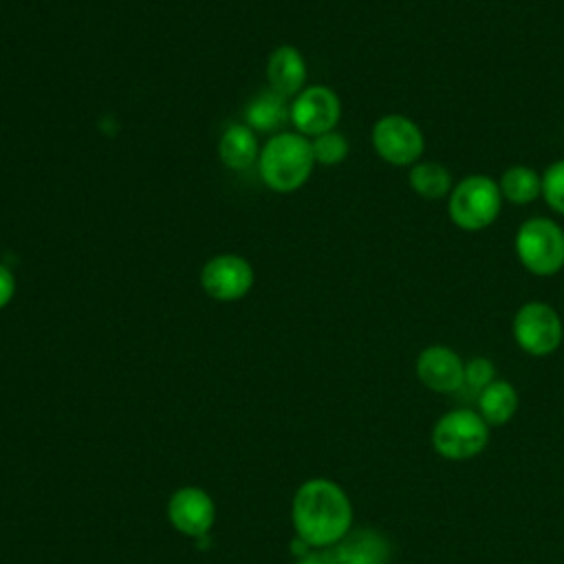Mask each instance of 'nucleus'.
Masks as SVG:
<instances>
[{"label": "nucleus", "instance_id": "1", "mask_svg": "<svg viewBox=\"0 0 564 564\" xmlns=\"http://www.w3.org/2000/svg\"><path fill=\"white\" fill-rule=\"evenodd\" d=\"M291 520L297 538L308 546H335L350 531L352 507L339 485L311 478L293 496Z\"/></svg>", "mask_w": 564, "mask_h": 564}, {"label": "nucleus", "instance_id": "2", "mask_svg": "<svg viewBox=\"0 0 564 564\" xmlns=\"http://www.w3.org/2000/svg\"><path fill=\"white\" fill-rule=\"evenodd\" d=\"M256 165L269 189L291 194L306 185L313 174L315 156L311 139L300 132H275L260 148Z\"/></svg>", "mask_w": 564, "mask_h": 564}, {"label": "nucleus", "instance_id": "3", "mask_svg": "<svg viewBox=\"0 0 564 564\" xmlns=\"http://www.w3.org/2000/svg\"><path fill=\"white\" fill-rule=\"evenodd\" d=\"M502 207V194L494 178L485 174H471L458 181L449 192L447 212L456 227L465 231H478L489 227Z\"/></svg>", "mask_w": 564, "mask_h": 564}, {"label": "nucleus", "instance_id": "4", "mask_svg": "<svg viewBox=\"0 0 564 564\" xmlns=\"http://www.w3.org/2000/svg\"><path fill=\"white\" fill-rule=\"evenodd\" d=\"M516 253L533 275H553L564 267V229L549 218L535 216L520 225Z\"/></svg>", "mask_w": 564, "mask_h": 564}, {"label": "nucleus", "instance_id": "5", "mask_svg": "<svg viewBox=\"0 0 564 564\" xmlns=\"http://www.w3.org/2000/svg\"><path fill=\"white\" fill-rule=\"evenodd\" d=\"M487 441L489 425L478 412L467 408L443 414L432 430V445L447 460L474 458L485 449Z\"/></svg>", "mask_w": 564, "mask_h": 564}, {"label": "nucleus", "instance_id": "6", "mask_svg": "<svg viewBox=\"0 0 564 564\" xmlns=\"http://www.w3.org/2000/svg\"><path fill=\"white\" fill-rule=\"evenodd\" d=\"M562 319L551 304L527 302L513 317V337L529 355H551L562 344Z\"/></svg>", "mask_w": 564, "mask_h": 564}, {"label": "nucleus", "instance_id": "7", "mask_svg": "<svg viewBox=\"0 0 564 564\" xmlns=\"http://www.w3.org/2000/svg\"><path fill=\"white\" fill-rule=\"evenodd\" d=\"M370 137L375 152L392 165L419 163L425 148L421 128L405 115H383L375 121Z\"/></svg>", "mask_w": 564, "mask_h": 564}, {"label": "nucleus", "instance_id": "8", "mask_svg": "<svg viewBox=\"0 0 564 564\" xmlns=\"http://www.w3.org/2000/svg\"><path fill=\"white\" fill-rule=\"evenodd\" d=\"M341 117V101L337 93L324 84L306 86L289 106V119L295 132L313 139L335 130Z\"/></svg>", "mask_w": 564, "mask_h": 564}, {"label": "nucleus", "instance_id": "9", "mask_svg": "<svg viewBox=\"0 0 564 564\" xmlns=\"http://www.w3.org/2000/svg\"><path fill=\"white\" fill-rule=\"evenodd\" d=\"M256 282L251 262L238 253H218L200 269L203 291L218 302L242 300Z\"/></svg>", "mask_w": 564, "mask_h": 564}, {"label": "nucleus", "instance_id": "10", "mask_svg": "<svg viewBox=\"0 0 564 564\" xmlns=\"http://www.w3.org/2000/svg\"><path fill=\"white\" fill-rule=\"evenodd\" d=\"M167 518L172 527L189 538H203L209 533L216 520V507L209 494L200 487H181L167 502Z\"/></svg>", "mask_w": 564, "mask_h": 564}, {"label": "nucleus", "instance_id": "11", "mask_svg": "<svg viewBox=\"0 0 564 564\" xmlns=\"http://www.w3.org/2000/svg\"><path fill=\"white\" fill-rule=\"evenodd\" d=\"M416 377L434 392H456L465 381V364L447 346H427L416 357Z\"/></svg>", "mask_w": 564, "mask_h": 564}, {"label": "nucleus", "instance_id": "12", "mask_svg": "<svg viewBox=\"0 0 564 564\" xmlns=\"http://www.w3.org/2000/svg\"><path fill=\"white\" fill-rule=\"evenodd\" d=\"M306 59L293 44H280L267 59L269 88L282 97H295L306 88Z\"/></svg>", "mask_w": 564, "mask_h": 564}, {"label": "nucleus", "instance_id": "13", "mask_svg": "<svg viewBox=\"0 0 564 564\" xmlns=\"http://www.w3.org/2000/svg\"><path fill=\"white\" fill-rule=\"evenodd\" d=\"M333 560L335 564H386L390 560V546L377 531H348L335 544Z\"/></svg>", "mask_w": 564, "mask_h": 564}, {"label": "nucleus", "instance_id": "14", "mask_svg": "<svg viewBox=\"0 0 564 564\" xmlns=\"http://www.w3.org/2000/svg\"><path fill=\"white\" fill-rule=\"evenodd\" d=\"M218 156L229 170H249L253 163H258L260 156L258 134L247 123L227 126L218 141Z\"/></svg>", "mask_w": 564, "mask_h": 564}, {"label": "nucleus", "instance_id": "15", "mask_svg": "<svg viewBox=\"0 0 564 564\" xmlns=\"http://www.w3.org/2000/svg\"><path fill=\"white\" fill-rule=\"evenodd\" d=\"M289 119L286 97L273 93L271 88L253 97L245 108V123L258 132H280L284 121Z\"/></svg>", "mask_w": 564, "mask_h": 564}, {"label": "nucleus", "instance_id": "16", "mask_svg": "<svg viewBox=\"0 0 564 564\" xmlns=\"http://www.w3.org/2000/svg\"><path fill=\"white\" fill-rule=\"evenodd\" d=\"M518 410V392L509 381L494 379L478 392V414L491 427L505 425Z\"/></svg>", "mask_w": 564, "mask_h": 564}, {"label": "nucleus", "instance_id": "17", "mask_svg": "<svg viewBox=\"0 0 564 564\" xmlns=\"http://www.w3.org/2000/svg\"><path fill=\"white\" fill-rule=\"evenodd\" d=\"M500 194L513 205H527L542 194V176L527 165H511L500 176Z\"/></svg>", "mask_w": 564, "mask_h": 564}, {"label": "nucleus", "instance_id": "18", "mask_svg": "<svg viewBox=\"0 0 564 564\" xmlns=\"http://www.w3.org/2000/svg\"><path fill=\"white\" fill-rule=\"evenodd\" d=\"M408 178H410L412 189L419 196L427 198V200L443 198L454 187L449 170L445 165L436 163V161H419V163H414Z\"/></svg>", "mask_w": 564, "mask_h": 564}, {"label": "nucleus", "instance_id": "19", "mask_svg": "<svg viewBox=\"0 0 564 564\" xmlns=\"http://www.w3.org/2000/svg\"><path fill=\"white\" fill-rule=\"evenodd\" d=\"M311 148H313L315 163H319V165H337L348 156V150H350L348 139L337 130L313 137Z\"/></svg>", "mask_w": 564, "mask_h": 564}, {"label": "nucleus", "instance_id": "20", "mask_svg": "<svg viewBox=\"0 0 564 564\" xmlns=\"http://www.w3.org/2000/svg\"><path fill=\"white\" fill-rule=\"evenodd\" d=\"M542 196L551 209L564 214V159L546 167L542 176Z\"/></svg>", "mask_w": 564, "mask_h": 564}, {"label": "nucleus", "instance_id": "21", "mask_svg": "<svg viewBox=\"0 0 564 564\" xmlns=\"http://www.w3.org/2000/svg\"><path fill=\"white\" fill-rule=\"evenodd\" d=\"M496 377V368L487 357H474L465 364V381L463 386L471 388L476 394L487 388Z\"/></svg>", "mask_w": 564, "mask_h": 564}, {"label": "nucleus", "instance_id": "22", "mask_svg": "<svg viewBox=\"0 0 564 564\" xmlns=\"http://www.w3.org/2000/svg\"><path fill=\"white\" fill-rule=\"evenodd\" d=\"M15 295V275L13 271L0 262V311L13 300Z\"/></svg>", "mask_w": 564, "mask_h": 564}, {"label": "nucleus", "instance_id": "23", "mask_svg": "<svg viewBox=\"0 0 564 564\" xmlns=\"http://www.w3.org/2000/svg\"><path fill=\"white\" fill-rule=\"evenodd\" d=\"M300 564H335V560H333V551L330 553H322V555H317V553H308V555H304V560L300 562Z\"/></svg>", "mask_w": 564, "mask_h": 564}]
</instances>
